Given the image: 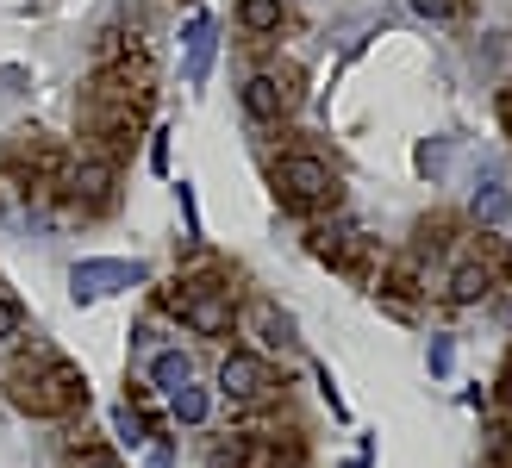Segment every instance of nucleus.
Here are the masks:
<instances>
[{
  "instance_id": "obj_10",
  "label": "nucleus",
  "mask_w": 512,
  "mask_h": 468,
  "mask_svg": "<svg viewBox=\"0 0 512 468\" xmlns=\"http://www.w3.org/2000/svg\"><path fill=\"white\" fill-rule=\"evenodd\" d=\"M188 281V275H182ZM182 325L194 337H225L238 325V294H213V288H194L188 281V306H182Z\"/></svg>"
},
{
  "instance_id": "obj_21",
  "label": "nucleus",
  "mask_w": 512,
  "mask_h": 468,
  "mask_svg": "<svg viewBox=\"0 0 512 468\" xmlns=\"http://www.w3.org/2000/svg\"><path fill=\"white\" fill-rule=\"evenodd\" d=\"M169 412H175V425H200V419H207V394H200L194 381L175 387V394H169Z\"/></svg>"
},
{
  "instance_id": "obj_22",
  "label": "nucleus",
  "mask_w": 512,
  "mask_h": 468,
  "mask_svg": "<svg viewBox=\"0 0 512 468\" xmlns=\"http://www.w3.org/2000/svg\"><path fill=\"white\" fill-rule=\"evenodd\" d=\"M63 468H125V462H119L113 450H100V444H69Z\"/></svg>"
},
{
  "instance_id": "obj_17",
  "label": "nucleus",
  "mask_w": 512,
  "mask_h": 468,
  "mask_svg": "<svg viewBox=\"0 0 512 468\" xmlns=\"http://www.w3.org/2000/svg\"><path fill=\"white\" fill-rule=\"evenodd\" d=\"M207 468H250V437L238 425L225 437H213V444H207Z\"/></svg>"
},
{
  "instance_id": "obj_9",
  "label": "nucleus",
  "mask_w": 512,
  "mask_h": 468,
  "mask_svg": "<svg viewBox=\"0 0 512 468\" xmlns=\"http://www.w3.org/2000/svg\"><path fill=\"white\" fill-rule=\"evenodd\" d=\"M425 281H431V275H425V256H419L413 244H406V250H394L388 263H381V275H375V294L388 300L394 312H413V306L425 300Z\"/></svg>"
},
{
  "instance_id": "obj_15",
  "label": "nucleus",
  "mask_w": 512,
  "mask_h": 468,
  "mask_svg": "<svg viewBox=\"0 0 512 468\" xmlns=\"http://www.w3.org/2000/svg\"><path fill=\"white\" fill-rule=\"evenodd\" d=\"M150 375H157L163 394H175V387L194 381V356L188 350H157V356H150Z\"/></svg>"
},
{
  "instance_id": "obj_6",
  "label": "nucleus",
  "mask_w": 512,
  "mask_h": 468,
  "mask_svg": "<svg viewBox=\"0 0 512 468\" xmlns=\"http://www.w3.org/2000/svg\"><path fill=\"white\" fill-rule=\"evenodd\" d=\"M63 206H69V213H82V219H100V213H113V206H119V163H107V156L82 150V156L69 163V188H63Z\"/></svg>"
},
{
  "instance_id": "obj_14",
  "label": "nucleus",
  "mask_w": 512,
  "mask_h": 468,
  "mask_svg": "<svg viewBox=\"0 0 512 468\" xmlns=\"http://www.w3.org/2000/svg\"><path fill=\"white\" fill-rule=\"evenodd\" d=\"M413 250L425 256V263H431V256H450L456 250V213H425L413 225Z\"/></svg>"
},
{
  "instance_id": "obj_18",
  "label": "nucleus",
  "mask_w": 512,
  "mask_h": 468,
  "mask_svg": "<svg viewBox=\"0 0 512 468\" xmlns=\"http://www.w3.org/2000/svg\"><path fill=\"white\" fill-rule=\"evenodd\" d=\"M138 50V32H125V25H107V32L94 38V69L100 63H119V57H132Z\"/></svg>"
},
{
  "instance_id": "obj_13",
  "label": "nucleus",
  "mask_w": 512,
  "mask_h": 468,
  "mask_svg": "<svg viewBox=\"0 0 512 468\" xmlns=\"http://www.w3.org/2000/svg\"><path fill=\"white\" fill-rule=\"evenodd\" d=\"M381 263H388V256H381V238H363V231H350L344 238V250H338V269L350 288H375V275H381Z\"/></svg>"
},
{
  "instance_id": "obj_24",
  "label": "nucleus",
  "mask_w": 512,
  "mask_h": 468,
  "mask_svg": "<svg viewBox=\"0 0 512 468\" xmlns=\"http://www.w3.org/2000/svg\"><path fill=\"white\" fill-rule=\"evenodd\" d=\"M25 337V306L13 294H0V344H19Z\"/></svg>"
},
{
  "instance_id": "obj_20",
  "label": "nucleus",
  "mask_w": 512,
  "mask_h": 468,
  "mask_svg": "<svg viewBox=\"0 0 512 468\" xmlns=\"http://www.w3.org/2000/svg\"><path fill=\"white\" fill-rule=\"evenodd\" d=\"M256 337H263V350H288L294 344V325L281 319L275 306H256Z\"/></svg>"
},
{
  "instance_id": "obj_27",
  "label": "nucleus",
  "mask_w": 512,
  "mask_h": 468,
  "mask_svg": "<svg viewBox=\"0 0 512 468\" xmlns=\"http://www.w3.org/2000/svg\"><path fill=\"white\" fill-rule=\"evenodd\" d=\"M500 412L512 419V350H506V362H500Z\"/></svg>"
},
{
  "instance_id": "obj_26",
  "label": "nucleus",
  "mask_w": 512,
  "mask_h": 468,
  "mask_svg": "<svg viewBox=\"0 0 512 468\" xmlns=\"http://www.w3.org/2000/svg\"><path fill=\"white\" fill-rule=\"evenodd\" d=\"M500 213H506V194H500V188H481V194H475V219H488V225H494Z\"/></svg>"
},
{
  "instance_id": "obj_29",
  "label": "nucleus",
  "mask_w": 512,
  "mask_h": 468,
  "mask_svg": "<svg viewBox=\"0 0 512 468\" xmlns=\"http://www.w3.org/2000/svg\"><path fill=\"white\" fill-rule=\"evenodd\" d=\"M500 269H506V281H512V250H500Z\"/></svg>"
},
{
  "instance_id": "obj_11",
  "label": "nucleus",
  "mask_w": 512,
  "mask_h": 468,
  "mask_svg": "<svg viewBox=\"0 0 512 468\" xmlns=\"http://www.w3.org/2000/svg\"><path fill=\"white\" fill-rule=\"evenodd\" d=\"M119 288H144V269L138 263H75V275H69L75 300H100V294H119Z\"/></svg>"
},
{
  "instance_id": "obj_16",
  "label": "nucleus",
  "mask_w": 512,
  "mask_h": 468,
  "mask_svg": "<svg viewBox=\"0 0 512 468\" xmlns=\"http://www.w3.org/2000/svg\"><path fill=\"white\" fill-rule=\"evenodd\" d=\"M238 25H244L250 38L281 32V0H238Z\"/></svg>"
},
{
  "instance_id": "obj_2",
  "label": "nucleus",
  "mask_w": 512,
  "mask_h": 468,
  "mask_svg": "<svg viewBox=\"0 0 512 468\" xmlns=\"http://www.w3.org/2000/svg\"><path fill=\"white\" fill-rule=\"evenodd\" d=\"M69 163H75V150L57 144L50 132H38V125H25V132L7 138V181H13V188L32 200V206H63Z\"/></svg>"
},
{
  "instance_id": "obj_12",
  "label": "nucleus",
  "mask_w": 512,
  "mask_h": 468,
  "mask_svg": "<svg viewBox=\"0 0 512 468\" xmlns=\"http://www.w3.org/2000/svg\"><path fill=\"white\" fill-rule=\"evenodd\" d=\"M494 256H481V250H469L463 263L450 269V281H444V300L450 306H475V300H488V288H494Z\"/></svg>"
},
{
  "instance_id": "obj_7",
  "label": "nucleus",
  "mask_w": 512,
  "mask_h": 468,
  "mask_svg": "<svg viewBox=\"0 0 512 468\" xmlns=\"http://www.w3.org/2000/svg\"><path fill=\"white\" fill-rule=\"evenodd\" d=\"M238 107L250 125H281L300 107V69H263L238 88Z\"/></svg>"
},
{
  "instance_id": "obj_4",
  "label": "nucleus",
  "mask_w": 512,
  "mask_h": 468,
  "mask_svg": "<svg viewBox=\"0 0 512 468\" xmlns=\"http://www.w3.org/2000/svg\"><path fill=\"white\" fill-rule=\"evenodd\" d=\"M144 119H150L144 107H125V100H94V94H82V138H88L94 156H107V163H125V156L138 150Z\"/></svg>"
},
{
  "instance_id": "obj_3",
  "label": "nucleus",
  "mask_w": 512,
  "mask_h": 468,
  "mask_svg": "<svg viewBox=\"0 0 512 468\" xmlns=\"http://www.w3.org/2000/svg\"><path fill=\"white\" fill-rule=\"evenodd\" d=\"M275 200H281V213H294V219H319V213H338V200H344V181L338 169L325 163V156L313 150H288V156H275Z\"/></svg>"
},
{
  "instance_id": "obj_1",
  "label": "nucleus",
  "mask_w": 512,
  "mask_h": 468,
  "mask_svg": "<svg viewBox=\"0 0 512 468\" xmlns=\"http://www.w3.org/2000/svg\"><path fill=\"white\" fill-rule=\"evenodd\" d=\"M7 400L25 419H69V412L88 406V375L63 356H50L44 344H32L7 375Z\"/></svg>"
},
{
  "instance_id": "obj_25",
  "label": "nucleus",
  "mask_w": 512,
  "mask_h": 468,
  "mask_svg": "<svg viewBox=\"0 0 512 468\" xmlns=\"http://www.w3.org/2000/svg\"><path fill=\"white\" fill-rule=\"evenodd\" d=\"M413 13H419V19H463L469 0H413Z\"/></svg>"
},
{
  "instance_id": "obj_28",
  "label": "nucleus",
  "mask_w": 512,
  "mask_h": 468,
  "mask_svg": "<svg viewBox=\"0 0 512 468\" xmlns=\"http://www.w3.org/2000/svg\"><path fill=\"white\" fill-rule=\"evenodd\" d=\"M494 119L506 125V138H512V82H506V88L494 94Z\"/></svg>"
},
{
  "instance_id": "obj_19",
  "label": "nucleus",
  "mask_w": 512,
  "mask_h": 468,
  "mask_svg": "<svg viewBox=\"0 0 512 468\" xmlns=\"http://www.w3.org/2000/svg\"><path fill=\"white\" fill-rule=\"evenodd\" d=\"M207 57H213V25L194 19V25H188V82H200V75H207Z\"/></svg>"
},
{
  "instance_id": "obj_23",
  "label": "nucleus",
  "mask_w": 512,
  "mask_h": 468,
  "mask_svg": "<svg viewBox=\"0 0 512 468\" xmlns=\"http://www.w3.org/2000/svg\"><path fill=\"white\" fill-rule=\"evenodd\" d=\"M344 238H350V231H331V225H313V231H306V250H313L319 263H338V250H344Z\"/></svg>"
},
{
  "instance_id": "obj_8",
  "label": "nucleus",
  "mask_w": 512,
  "mask_h": 468,
  "mask_svg": "<svg viewBox=\"0 0 512 468\" xmlns=\"http://www.w3.org/2000/svg\"><path fill=\"white\" fill-rule=\"evenodd\" d=\"M281 387H288V381H281L269 369V356H256V350H232L219 362V394L232 406H269Z\"/></svg>"
},
{
  "instance_id": "obj_5",
  "label": "nucleus",
  "mask_w": 512,
  "mask_h": 468,
  "mask_svg": "<svg viewBox=\"0 0 512 468\" xmlns=\"http://www.w3.org/2000/svg\"><path fill=\"white\" fill-rule=\"evenodd\" d=\"M88 94L94 100H125V107H144L150 113V100H157V63H150V50L138 44L132 57L88 69Z\"/></svg>"
}]
</instances>
